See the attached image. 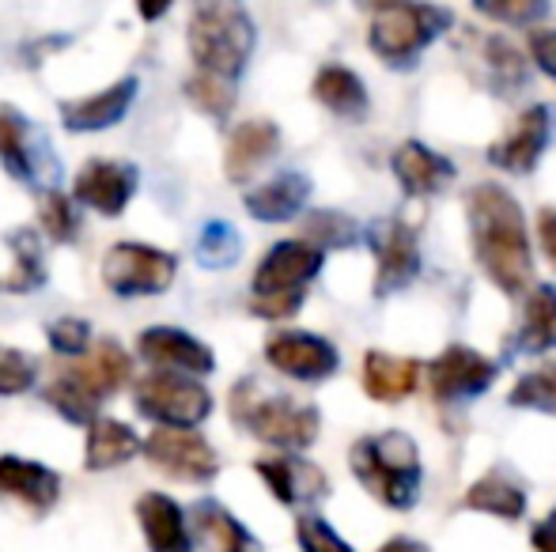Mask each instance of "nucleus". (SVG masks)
Instances as JSON below:
<instances>
[{
  "instance_id": "37998d69",
  "label": "nucleus",
  "mask_w": 556,
  "mask_h": 552,
  "mask_svg": "<svg viewBox=\"0 0 556 552\" xmlns=\"http://www.w3.org/2000/svg\"><path fill=\"white\" fill-rule=\"evenodd\" d=\"M530 53H534L538 68H542L549 80H556V27L530 30Z\"/></svg>"
},
{
  "instance_id": "49530a36",
  "label": "nucleus",
  "mask_w": 556,
  "mask_h": 552,
  "mask_svg": "<svg viewBox=\"0 0 556 552\" xmlns=\"http://www.w3.org/2000/svg\"><path fill=\"white\" fill-rule=\"evenodd\" d=\"M530 545L538 552H556V508L545 515V523L534 526V534H530Z\"/></svg>"
},
{
  "instance_id": "20e7f679",
  "label": "nucleus",
  "mask_w": 556,
  "mask_h": 552,
  "mask_svg": "<svg viewBox=\"0 0 556 552\" xmlns=\"http://www.w3.org/2000/svg\"><path fill=\"white\" fill-rule=\"evenodd\" d=\"M254 50V23L239 4H205L190 20V53L201 73L235 80Z\"/></svg>"
},
{
  "instance_id": "f257e3e1",
  "label": "nucleus",
  "mask_w": 556,
  "mask_h": 552,
  "mask_svg": "<svg viewBox=\"0 0 556 552\" xmlns=\"http://www.w3.org/2000/svg\"><path fill=\"white\" fill-rule=\"evenodd\" d=\"M466 216H469V243L489 273L492 284L507 295H519L530 284L534 258H530V235L522 208L504 185L481 182L466 193Z\"/></svg>"
},
{
  "instance_id": "c9c22d12",
  "label": "nucleus",
  "mask_w": 556,
  "mask_h": 552,
  "mask_svg": "<svg viewBox=\"0 0 556 552\" xmlns=\"http://www.w3.org/2000/svg\"><path fill=\"white\" fill-rule=\"evenodd\" d=\"M50 401H53V406H58L68 420H91V416H96V401H91L88 394H84L76 383H68L65 375L53 378V383H50Z\"/></svg>"
},
{
  "instance_id": "9b49d317",
  "label": "nucleus",
  "mask_w": 556,
  "mask_h": 552,
  "mask_svg": "<svg viewBox=\"0 0 556 552\" xmlns=\"http://www.w3.org/2000/svg\"><path fill=\"white\" fill-rule=\"evenodd\" d=\"M326 254L300 239L277 243L262 258L254 273V295H303V284H311L315 273L323 269Z\"/></svg>"
},
{
  "instance_id": "393cba45",
  "label": "nucleus",
  "mask_w": 556,
  "mask_h": 552,
  "mask_svg": "<svg viewBox=\"0 0 556 552\" xmlns=\"http://www.w3.org/2000/svg\"><path fill=\"white\" fill-rule=\"evenodd\" d=\"M315 99L333 111L337 118H349V121H359L367 114V88L352 68H341V65H326L323 73L315 76Z\"/></svg>"
},
{
  "instance_id": "e433bc0d",
  "label": "nucleus",
  "mask_w": 556,
  "mask_h": 552,
  "mask_svg": "<svg viewBox=\"0 0 556 552\" xmlns=\"http://www.w3.org/2000/svg\"><path fill=\"white\" fill-rule=\"evenodd\" d=\"M295 534H300L303 552H352L318 515H300V523H295Z\"/></svg>"
},
{
  "instance_id": "2f4dec72",
  "label": "nucleus",
  "mask_w": 556,
  "mask_h": 552,
  "mask_svg": "<svg viewBox=\"0 0 556 552\" xmlns=\"http://www.w3.org/2000/svg\"><path fill=\"white\" fill-rule=\"evenodd\" d=\"M186 95H190L193 106H201V111L213 114V118H227V114H231V106H235L231 80H220V76H208V73L190 76V84H186Z\"/></svg>"
},
{
  "instance_id": "f704fd0d",
  "label": "nucleus",
  "mask_w": 556,
  "mask_h": 552,
  "mask_svg": "<svg viewBox=\"0 0 556 552\" xmlns=\"http://www.w3.org/2000/svg\"><path fill=\"white\" fill-rule=\"evenodd\" d=\"M307 239L311 246H352V239H356V228H352V220H344L341 213H315L307 220Z\"/></svg>"
},
{
  "instance_id": "c85d7f7f",
  "label": "nucleus",
  "mask_w": 556,
  "mask_h": 552,
  "mask_svg": "<svg viewBox=\"0 0 556 552\" xmlns=\"http://www.w3.org/2000/svg\"><path fill=\"white\" fill-rule=\"evenodd\" d=\"M193 523H198L201 541L213 552H254V538L227 515L220 503H198L193 508Z\"/></svg>"
},
{
  "instance_id": "a19ab883",
  "label": "nucleus",
  "mask_w": 556,
  "mask_h": 552,
  "mask_svg": "<svg viewBox=\"0 0 556 552\" xmlns=\"http://www.w3.org/2000/svg\"><path fill=\"white\" fill-rule=\"evenodd\" d=\"M42 223L58 243H68V239L76 235V213H73V205H68L65 193H50V197H46Z\"/></svg>"
},
{
  "instance_id": "c03bdc74",
  "label": "nucleus",
  "mask_w": 556,
  "mask_h": 552,
  "mask_svg": "<svg viewBox=\"0 0 556 552\" xmlns=\"http://www.w3.org/2000/svg\"><path fill=\"white\" fill-rule=\"evenodd\" d=\"M303 295H254V314L262 318H288L295 314Z\"/></svg>"
},
{
  "instance_id": "72a5a7b5",
  "label": "nucleus",
  "mask_w": 556,
  "mask_h": 552,
  "mask_svg": "<svg viewBox=\"0 0 556 552\" xmlns=\"http://www.w3.org/2000/svg\"><path fill=\"white\" fill-rule=\"evenodd\" d=\"M484 53H489V68H492V76H496V84L504 91L519 88V84L527 80V65H522V57L515 53L511 42H504V38H489Z\"/></svg>"
},
{
  "instance_id": "4be33fe9",
  "label": "nucleus",
  "mask_w": 556,
  "mask_h": 552,
  "mask_svg": "<svg viewBox=\"0 0 556 552\" xmlns=\"http://www.w3.org/2000/svg\"><path fill=\"white\" fill-rule=\"evenodd\" d=\"M132 91H137V80H122L106 91H96L88 99H76V103H65L61 106V118H65L68 129L76 133H88V129H111L122 121V114L129 111L132 103Z\"/></svg>"
},
{
  "instance_id": "a211bd4d",
  "label": "nucleus",
  "mask_w": 556,
  "mask_h": 552,
  "mask_svg": "<svg viewBox=\"0 0 556 552\" xmlns=\"http://www.w3.org/2000/svg\"><path fill=\"white\" fill-rule=\"evenodd\" d=\"M65 378L80 386L91 401L111 398L114 390L125 386V378H129V356H125V348H117L114 341H103V345L88 348V352L68 368Z\"/></svg>"
},
{
  "instance_id": "423d86ee",
  "label": "nucleus",
  "mask_w": 556,
  "mask_h": 552,
  "mask_svg": "<svg viewBox=\"0 0 556 552\" xmlns=\"http://www.w3.org/2000/svg\"><path fill=\"white\" fill-rule=\"evenodd\" d=\"M137 406L144 416L160 420V427H193L213 413V398L205 386L175 371H152L137 383Z\"/></svg>"
},
{
  "instance_id": "ddd939ff",
  "label": "nucleus",
  "mask_w": 556,
  "mask_h": 552,
  "mask_svg": "<svg viewBox=\"0 0 556 552\" xmlns=\"http://www.w3.org/2000/svg\"><path fill=\"white\" fill-rule=\"evenodd\" d=\"M265 360L300 383H318L337 371V348L315 333H277L265 345Z\"/></svg>"
},
{
  "instance_id": "4468645a",
  "label": "nucleus",
  "mask_w": 556,
  "mask_h": 552,
  "mask_svg": "<svg viewBox=\"0 0 556 552\" xmlns=\"http://www.w3.org/2000/svg\"><path fill=\"white\" fill-rule=\"evenodd\" d=\"M132 185H137V170L125 167V163L111 159H91L84 163V170L76 175V197L88 208L103 216H117L132 197Z\"/></svg>"
},
{
  "instance_id": "b1692460",
  "label": "nucleus",
  "mask_w": 556,
  "mask_h": 552,
  "mask_svg": "<svg viewBox=\"0 0 556 552\" xmlns=\"http://www.w3.org/2000/svg\"><path fill=\"white\" fill-rule=\"evenodd\" d=\"M311 197V182L303 175H277L269 182H262L257 190L247 193V208L254 220L265 223H280L292 220Z\"/></svg>"
},
{
  "instance_id": "a18cd8bd",
  "label": "nucleus",
  "mask_w": 556,
  "mask_h": 552,
  "mask_svg": "<svg viewBox=\"0 0 556 552\" xmlns=\"http://www.w3.org/2000/svg\"><path fill=\"white\" fill-rule=\"evenodd\" d=\"M538 239H542L545 258L556 269V208H542V216H538Z\"/></svg>"
},
{
  "instance_id": "6ab92c4d",
  "label": "nucleus",
  "mask_w": 556,
  "mask_h": 552,
  "mask_svg": "<svg viewBox=\"0 0 556 552\" xmlns=\"http://www.w3.org/2000/svg\"><path fill=\"white\" fill-rule=\"evenodd\" d=\"M0 496L4 500H20L30 511H50L61 496V480L46 465L4 454L0 458Z\"/></svg>"
},
{
  "instance_id": "79ce46f5",
  "label": "nucleus",
  "mask_w": 556,
  "mask_h": 552,
  "mask_svg": "<svg viewBox=\"0 0 556 552\" xmlns=\"http://www.w3.org/2000/svg\"><path fill=\"white\" fill-rule=\"evenodd\" d=\"M477 12L489 15V20H500V23H534L538 15H545V4H534V0H519V4H492V0H481Z\"/></svg>"
},
{
  "instance_id": "7c9ffc66",
  "label": "nucleus",
  "mask_w": 556,
  "mask_h": 552,
  "mask_svg": "<svg viewBox=\"0 0 556 552\" xmlns=\"http://www.w3.org/2000/svg\"><path fill=\"white\" fill-rule=\"evenodd\" d=\"M507 401L519 409H542V413L556 416V363H545V368L522 375L519 383L511 386Z\"/></svg>"
},
{
  "instance_id": "dca6fc26",
  "label": "nucleus",
  "mask_w": 556,
  "mask_h": 552,
  "mask_svg": "<svg viewBox=\"0 0 556 552\" xmlns=\"http://www.w3.org/2000/svg\"><path fill=\"white\" fill-rule=\"evenodd\" d=\"M254 470L280 503H315L318 496H326V473L300 454L265 458Z\"/></svg>"
},
{
  "instance_id": "39448f33",
  "label": "nucleus",
  "mask_w": 556,
  "mask_h": 552,
  "mask_svg": "<svg viewBox=\"0 0 556 552\" xmlns=\"http://www.w3.org/2000/svg\"><path fill=\"white\" fill-rule=\"evenodd\" d=\"M443 27L451 12L435 4H382L371 20V50L390 65H409Z\"/></svg>"
},
{
  "instance_id": "a878e982",
  "label": "nucleus",
  "mask_w": 556,
  "mask_h": 552,
  "mask_svg": "<svg viewBox=\"0 0 556 552\" xmlns=\"http://www.w3.org/2000/svg\"><path fill=\"white\" fill-rule=\"evenodd\" d=\"M462 508L484 511V515H492V518H507V523H515V518L527 515V496H522L519 485H511V480L500 477V473H484L477 485L466 488Z\"/></svg>"
},
{
  "instance_id": "412c9836",
  "label": "nucleus",
  "mask_w": 556,
  "mask_h": 552,
  "mask_svg": "<svg viewBox=\"0 0 556 552\" xmlns=\"http://www.w3.org/2000/svg\"><path fill=\"white\" fill-rule=\"evenodd\" d=\"M420 383V363L405 360V356H390V352H367L364 356V390L371 394L375 401H387V406H397L405 401Z\"/></svg>"
},
{
  "instance_id": "f3484780",
  "label": "nucleus",
  "mask_w": 556,
  "mask_h": 552,
  "mask_svg": "<svg viewBox=\"0 0 556 552\" xmlns=\"http://www.w3.org/2000/svg\"><path fill=\"white\" fill-rule=\"evenodd\" d=\"M394 175L397 182H402L405 193H413V197H428V193H440L446 185L454 182V163L443 159V155H435L432 147H425L420 140H405L402 147L394 152Z\"/></svg>"
},
{
  "instance_id": "473e14b6",
  "label": "nucleus",
  "mask_w": 556,
  "mask_h": 552,
  "mask_svg": "<svg viewBox=\"0 0 556 552\" xmlns=\"http://www.w3.org/2000/svg\"><path fill=\"white\" fill-rule=\"evenodd\" d=\"M12 251H15V266H12V273L4 277L8 292H27V287L42 284V254L30 243V231H15Z\"/></svg>"
},
{
  "instance_id": "f8f14e48",
  "label": "nucleus",
  "mask_w": 556,
  "mask_h": 552,
  "mask_svg": "<svg viewBox=\"0 0 556 552\" xmlns=\"http://www.w3.org/2000/svg\"><path fill=\"white\" fill-rule=\"evenodd\" d=\"M553 137V111L549 106H527L515 121V129L507 137H500L496 144L489 147V163L492 167H504L511 175H527V170L538 167L545 144Z\"/></svg>"
},
{
  "instance_id": "5701e85b",
  "label": "nucleus",
  "mask_w": 556,
  "mask_h": 552,
  "mask_svg": "<svg viewBox=\"0 0 556 552\" xmlns=\"http://www.w3.org/2000/svg\"><path fill=\"white\" fill-rule=\"evenodd\" d=\"M280 144V133L273 121L257 118V121H247V126H239L227 140V155H224V170L231 182H247L250 175H254L257 167H262L265 159H269L273 152H277Z\"/></svg>"
},
{
  "instance_id": "aec40b11",
  "label": "nucleus",
  "mask_w": 556,
  "mask_h": 552,
  "mask_svg": "<svg viewBox=\"0 0 556 552\" xmlns=\"http://www.w3.org/2000/svg\"><path fill=\"white\" fill-rule=\"evenodd\" d=\"M137 515H140V526H144V538L152 552H190L186 515L170 496H163V492L140 496Z\"/></svg>"
},
{
  "instance_id": "7ed1b4c3",
  "label": "nucleus",
  "mask_w": 556,
  "mask_h": 552,
  "mask_svg": "<svg viewBox=\"0 0 556 552\" xmlns=\"http://www.w3.org/2000/svg\"><path fill=\"white\" fill-rule=\"evenodd\" d=\"M231 413L262 442H273V447L285 450L311 447L318 439V424H323L315 406H303V401H292L285 394L262 390L257 378H247V383L235 386Z\"/></svg>"
},
{
  "instance_id": "6e6552de",
  "label": "nucleus",
  "mask_w": 556,
  "mask_h": 552,
  "mask_svg": "<svg viewBox=\"0 0 556 552\" xmlns=\"http://www.w3.org/2000/svg\"><path fill=\"white\" fill-rule=\"evenodd\" d=\"M500 375V363H492L484 352L466 345H451L446 352L428 363V386L435 401H462L481 398Z\"/></svg>"
},
{
  "instance_id": "de8ad7c7",
  "label": "nucleus",
  "mask_w": 556,
  "mask_h": 552,
  "mask_svg": "<svg viewBox=\"0 0 556 552\" xmlns=\"http://www.w3.org/2000/svg\"><path fill=\"white\" fill-rule=\"evenodd\" d=\"M379 552H428L420 541H413V538H394V541H387Z\"/></svg>"
},
{
  "instance_id": "2eb2a0df",
  "label": "nucleus",
  "mask_w": 556,
  "mask_h": 552,
  "mask_svg": "<svg viewBox=\"0 0 556 552\" xmlns=\"http://www.w3.org/2000/svg\"><path fill=\"white\" fill-rule=\"evenodd\" d=\"M140 356L155 368H170V371H186V375H208L216 368L213 352H208L201 341H193L190 333L182 330H148L140 333Z\"/></svg>"
},
{
  "instance_id": "f03ea898",
  "label": "nucleus",
  "mask_w": 556,
  "mask_h": 552,
  "mask_svg": "<svg viewBox=\"0 0 556 552\" xmlns=\"http://www.w3.org/2000/svg\"><path fill=\"white\" fill-rule=\"evenodd\" d=\"M352 473L387 508H413L420 496V454L405 432H382L352 447Z\"/></svg>"
},
{
  "instance_id": "1a4fd4ad",
  "label": "nucleus",
  "mask_w": 556,
  "mask_h": 552,
  "mask_svg": "<svg viewBox=\"0 0 556 552\" xmlns=\"http://www.w3.org/2000/svg\"><path fill=\"white\" fill-rule=\"evenodd\" d=\"M103 280L117 295H155L175 280V258L152 246L122 243L106 251L103 258Z\"/></svg>"
},
{
  "instance_id": "58836bf2",
  "label": "nucleus",
  "mask_w": 556,
  "mask_h": 552,
  "mask_svg": "<svg viewBox=\"0 0 556 552\" xmlns=\"http://www.w3.org/2000/svg\"><path fill=\"white\" fill-rule=\"evenodd\" d=\"M50 345L65 356H84L91 348V330L80 318H61L50 325Z\"/></svg>"
},
{
  "instance_id": "4c0bfd02",
  "label": "nucleus",
  "mask_w": 556,
  "mask_h": 552,
  "mask_svg": "<svg viewBox=\"0 0 556 552\" xmlns=\"http://www.w3.org/2000/svg\"><path fill=\"white\" fill-rule=\"evenodd\" d=\"M35 383V368L23 352L0 345V394H23Z\"/></svg>"
},
{
  "instance_id": "9d476101",
  "label": "nucleus",
  "mask_w": 556,
  "mask_h": 552,
  "mask_svg": "<svg viewBox=\"0 0 556 552\" xmlns=\"http://www.w3.org/2000/svg\"><path fill=\"white\" fill-rule=\"evenodd\" d=\"M375 243V295H394L420 273L417 235L405 220H382L371 231Z\"/></svg>"
},
{
  "instance_id": "c756f323",
  "label": "nucleus",
  "mask_w": 556,
  "mask_h": 552,
  "mask_svg": "<svg viewBox=\"0 0 556 552\" xmlns=\"http://www.w3.org/2000/svg\"><path fill=\"white\" fill-rule=\"evenodd\" d=\"M0 159H4V167L20 178H30V170H35V152H30L27 121H23L12 106L0 111Z\"/></svg>"
},
{
  "instance_id": "0eeeda50",
  "label": "nucleus",
  "mask_w": 556,
  "mask_h": 552,
  "mask_svg": "<svg viewBox=\"0 0 556 552\" xmlns=\"http://www.w3.org/2000/svg\"><path fill=\"white\" fill-rule=\"evenodd\" d=\"M144 447H148V462L160 465L167 477L205 485V480H213L220 473L216 450L193 427H155Z\"/></svg>"
},
{
  "instance_id": "cd10ccee",
  "label": "nucleus",
  "mask_w": 556,
  "mask_h": 552,
  "mask_svg": "<svg viewBox=\"0 0 556 552\" xmlns=\"http://www.w3.org/2000/svg\"><path fill=\"white\" fill-rule=\"evenodd\" d=\"M519 345L527 348V352L556 348V287L553 284H542L530 292L527 307H522Z\"/></svg>"
},
{
  "instance_id": "ea45409f",
  "label": "nucleus",
  "mask_w": 556,
  "mask_h": 552,
  "mask_svg": "<svg viewBox=\"0 0 556 552\" xmlns=\"http://www.w3.org/2000/svg\"><path fill=\"white\" fill-rule=\"evenodd\" d=\"M198 254H201V261H205V266H227V261H235V254H239L235 231L227 228V223H213V228L201 235Z\"/></svg>"
},
{
  "instance_id": "bb28decb",
  "label": "nucleus",
  "mask_w": 556,
  "mask_h": 552,
  "mask_svg": "<svg viewBox=\"0 0 556 552\" xmlns=\"http://www.w3.org/2000/svg\"><path fill=\"white\" fill-rule=\"evenodd\" d=\"M137 454V435L132 427L117 424L111 416H99L91 420V432H88V470H114V465L129 462Z\"/></svg>"
}]
</instances>
